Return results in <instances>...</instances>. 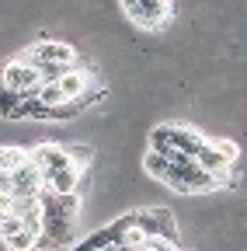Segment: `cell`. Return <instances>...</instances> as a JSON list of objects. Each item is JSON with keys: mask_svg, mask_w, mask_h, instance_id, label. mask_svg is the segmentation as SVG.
<instances>
[{"mask_svg": "<svg viewBox=\"0 0 247 251\" xmlns=\"http://www.w3.org/2000/svg\"><path fill=\"white\" fill-rule=\"evenodd\" d=\"M143 168L150 178L164 181L174 192H184V196H195V192H209V188H220L226 185L230 175H209L195 157H164V153H146L143 157Z\"/></svg>", "mask_w": 247, "mask_h": 251, "instance_id": "6da1fadb", "label": "cell"}, {"mask_svg": "<svg viewBox=\"0 0 247 251\" xmlns=\"http://www.w3.org/2000/svg\"><path fill=\"white\" fill-rule=\"evenodd\" d=\"M42 237L39 248H63L77 234V220H80V196H56L49 188H42Z\"/></svg>", "mask_w": 247, "mask_h": 251, "instance_id": "7a4b0ae2", "label": "cell"}, {"mask_svg": "<svg viewBox=\"0 0 247 251\" xmlns=\"http://www.w3.org/2000/svg\"><path fill=\"white\" fill-rule=\"evenodd\" d=\"M199 143H202V133L181 122H164L157 129H150V150L164 157H195Z\"/></svg>", "mask_w": 247, "mask_h": 251, "instance_id": "3957f363", "label": "cell"}, {"mask_svg": "<svg viewBox=\"0 0 247 251\" xmlns=\"http://www.w3.org/2000/svg\"><path fill=\"white\" fill-rule=\"evenodd\" d=\"M122 11L136 28H146V31H160L174 18L171 0H122Z\"/></svg>", "mask_w": 247, "mask_h": 251, "instance_id": "277c9868", "label": "cell"}, {"mask_svg": "<svg viewBox=\"0 0 247 251\" xmlns=\"http://www.w3.org/2000/svg\"><path fill=\"white\" fill-rule=\"evenodd\" d=\"M133 227L146 237H164L178 244V220L167 206H153V209H133Z\"/></svg>", "mask_w": 247, "mask_h": 251, "instance_id": "5b68a950", "label": "cell"}, {"mask_svg": "<svg viewBox=\"0 0 247 251\" xmlns=\"http://www.w3.org/2000/svg\"><path fill=\"white\" fill-rule=\"evenodd\" d=\"M0 84L4 87H11V91H21V94H35L39 87H42V80H39V67H32L28 59H11V63H4L0 67Z\"/></svg>", "mask_w": 247, "mask_h": 251, "instance_id": "8992f818", "label": "cell"}, {"mask_svg": "<svg viewBox=\"0 0 247 251\" xmlns=\"http://www.w3.org/2000/svg\"><path fill=\"white\" fill-rule=\"evenodd\" d=\"M28 157H32V164L42 171V178L52 175V171L77 168V164H73V157H70V147H63V143H39V147L28 150Z\"/></svg>", "mask_w": 247, "mask_h": 251, "instance_id": "52a82bcc", "label": "cell"}, {"mask_svg": "<svg viewBox=\"0 0 247 251\" xmlns=\"http://www.w3.org/2000/svg\"><path fill=\"white\" fill-rule=\"evenodd\" d=\"M21 59H28L32 67H39V63H63V67H73L77 52H73L70 42H52V39H45V42L28 46V49L21 52Z\"/></svg>", "mask_w": 247, "mask_h": 251, "instance_id": "ba28073f", "label": "cell"}, {"mask_svg": "<svg viewBox=\"0 0 247 251\" xmlns=\"http://www.w3.org/2000/svg\"><path fill=\"white\" fill-rule=\"evenodd\" d=\"M42 188H45V178H42V171L32 164V157L11 171V192H14L18 199H21V196H42Z\"/></svg>", "mask_w": 247, "mask_h": 251, "instance_id": "9c48e42d", "label": "cell"}, {"mask_svg": "<svg viewBox=\"0 0 247 251\" xmlns=\"http://www.w3.org/2000/svg\"><path fill=\"white\" fill-rule=\"evenodd\" d=\"M80 181H84V171L80 168H67V171L45 175V188L56 192V196H80Z\"/></svg>", "mask_w": 247, "mask_h": 251, "instance_id": "30bf717a", "label": "cell"}, {"mask_svg": "<svg viewBox=\"0 0 247 251\" xmlns=\"http://www.w3.org/2000/svg\"><path fill=\"white\" fill-rule=\"evenodd\" d=\"M28 94L21 91H11L0 84V119H11V122H21V105H24Z\"/></svg>", "mask_w": 247, "mask_h": 251, "instance_id": "8fae6325", "label": "cell"}, {"mask_svg": "<svg viewBox=\"0 0 247 251\" xmlns=\"http://www.w3.org/2000/svg\"><path fill=\"white\" fill-rule=\"evenodd\" d=\"M4 244H7L11 251H35V248H39V234H35V230H28V227H21L18 234L4 237Z\"/></svg>", "mask_w": 247, "mask_h": 251, "instance_id": "7c38bea8", "label": "cell"}, {"mask_svg": "<svg viewBox=\"0 0 247 251\" xmlns=\"http://www.w3.org/2000/svg\"><path fill=\"white\" fill-rule=\"evenodd\" d=\"M28 161V150H18V147H0V171H14L18 164Z\"/></svg>", "mask_w": 247, "mask_h": 251, "instance_id": "4fadbf2b", "label": "cell"}, {"mask_svg": "<svg viewBox=\"0 0 247 251\" xmlns=\"http://www.w3.org/2000/svg\"><path fill=\"white\" fill-rule=\"evenodd\" d=\"M67 70H70V67H63V63H39V80H42V84H56Z\"/></svg>", "mask_w": 247, "mask_h": 251, "instance_id": "5bb4252c", "label": "cell"}]
</instances>
